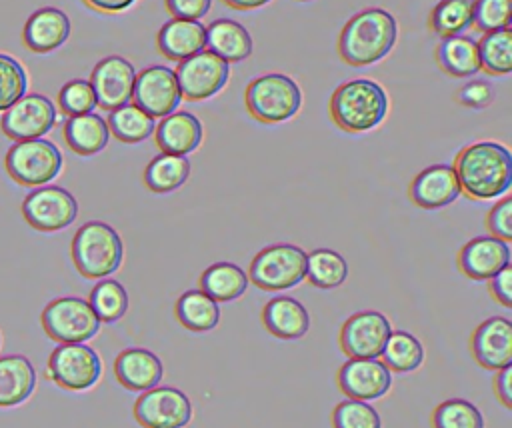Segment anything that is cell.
Listing matches in <instances>:
<instances>
[{
  "mask_svg": "<svg viewBox=\"0 0 512 428\" xmlns=\"http://www.w3.org/2000/svg\"><path fill=\"white\" fill-rule=\"evenodd\" d=\"M28 74L24 66L8 54L0 52V114L26 94Z\"/></svg>",
  "mask_w": 512,
  "mask_h": 428,
  "instance_id": "obj_41",
  "label": "cell"
},
{
  "mask_svg": "<svg viewBox=\"0 0 512 428\" xmlns=\"http://www.w3.org/2000/svg\"><path fill=\"white\" fill-rule=\"evenodd\" d=\"M132 414L142 428H186L194 412L182 390L158 384L136 398Z\"/></svg>",
  "mask_w": 512,
  "mask_h": 428,
  "instance_id": "obj_10",
  "label": "cell"
},
{
  "mask_svg": "<svg viewBox=\"0 0 512 428\" xmlns=\"http://www.w3.org/2000/svg\"><path fill=\"white\" fill-rule=\"evenodd\" d=\"M176 320L190 332H210L220 322V306L208 294L198 290H186L174 304Z\"/></svg>",
  "mask_w": 512,
  "mask_h": 428,
  "instance_id": "obj_31",
  "label": "cell"
},
{
  "mask_svg": "<svg viewBox=\"0 0 512 428\" xmlns=\"http://www.w3.org/2000/svg\"><path fill=\"white\" fill-rule=\"evenodd\" d=\"M480 70L488 76H508L512 72V30L482 34L478 42Z\"/></svg>",
  "mask_w": 512,
  "mask_h": 428,
  "instance_id": "obj_37",
  "label": "cell"
},
{
  "mask_svg": "<svg viewBox=\"0 0 512 428\" xmlns=\"http://www.w3.org/2000/svg\"><path fill=\"white\" fill-rule=\"evenodd\" d=\"M494 100V88L486 80H472L456 92V102L472 110H484Z\"/></svg>",
  "mask_w": 512,
  "mask_h": 428,
  "instance_id": "obj_45",
  "label": "cell"
},
{
  "mask_svg": "<svg viewBox=\"0 0 512 428\" xmlns=\"http://www.w3.org/2000/svg\"><path fill=\"white\" fill-rule=\"evenodd\" d=\"M264 328L280 340H298L310 328V314L302 302L292 296H274L262 308Z\"/></svg>",
  "mask_w": 512,
  "mask_h": 428,
  "instance_id": "obj_25",
  "label": "cell"
},
{
  "mask_svg": "<svg viewBox=\"0 0 512 428\" xmlns=\"http://www.w3.org/2000/svg\"><path fill=\"white\" fill-rule=\"evenodd\" d=\"M192 164L188 156L174 154H156L144 168L142 180L144 186L154 194H168L178 190L190 176Z\"/></svg>",
  "mask_w": 512,
  "mask_h": 428,
  "instance_id": "obj_32",
  "label": "cell"
},
{
  "mask_svg": "<svg viewBox=\"0 0 512 428\" xmlns=\"http://www.w3.org/2000/svg\"><path fill=\"white\" fill-rule=\"evenodd\" d=\"M62 164V152L46 138L14 142L4 156L8 176L28 188L46 186L62 172Z\"/></svg>",
  "mask_w": 512,
  "mask_h": 428,
  "instance_id": "obj_8",
  "label": "cell"
},
{
  "mask_svg": "<svg viewBox=\"0 0 512 428\" xmlns=\"http://www.w3.org/2000/svg\"><path fill=\"white\" fill-rule=\"evenodd\" d=\"M132 100L154 120L176 112L182 102V92L174 70L162 64L142 68L134 80Z\"/></svg>",
  "mask_w": 512,
  "mask_h": 428,
  "instance_id": "obj_15",
  "label": "cell"
},
{
  "mask_svg": "<svg viewBox=\"0 0 512 428\" xmlns=\"http://www.w3.org/2000/svg\"><path fill=\"white\" fill-rule=\"evenodd\" d=\"M436 62L440 70L452 78H468L480 72L478 42L470 36L442 38L436 46Z\"/></svg>",
  "mask_w": 512,
  "mask_h": 428,
  "instance_id": "obj_29",
  "label": "cell"
},
{
  "mask_svg": "<svg viewBox=\"0 0 512 428\" xmlns=\"http://www.w3.org/2000/svg\"><path fill=\"white\" fill-rule=\"evenodd\" d=\"M332 428H382V418L368 402L346 398L332 410Z\"/></svg>",
  "mask_w": 512,
  "mask_h": 428,
  "instance_id": "obj_40",
  "label": "cell"
},
{
  "mask_svg": "<svg viewBox=\"0 0 512 428\" xmlns=\"http://www.w3.org/2000/svg\"><path fill=\"white\" fill-rule=\"evenodd\" d=\"M88 304L100 322L112 324L118 322L128 310V292L114 278H102L94 284L88 296Z\"/></svg>",
  "mask_w": 512,
  "mask_h": 428,
  "instance_id": "obj_38",
  "label": "cell"
},
{
  "mask_svg": "<svg viewBox=\"0 0 512 428\" xmlns=\"http://www.w3.org/2000/svg\"><path fill=\"white\" fill-rule=\"evenodd\" d=\"M468 200H494L512 186V154L494 140H478L458 150L452 164Z\"/></svg>",
  "mask_w": 512,
  "mask_h": 428,
  "instance_id": "obj_1",
  "label": "cell"
},
{
  "mask_svg": "<svg viewBox=\"0 0 512 428\" xmlns=\"http://www.w3.org/2000/svg\"><path fill=\"white\" fill-rule=\"evenodd\" d=\"M228 8H234V10H254V8H260L272 0H222Z\"/></svg>",
  "mask_w": 512,
  "mask_h": 428,
  "instance_id": "obj_50",
  "label": "cell"
},
{
  "mask_svg": "<svg viewBox=\"0 0 512 428\" xmlns=\"http://www.w3.org/2000/svg\"><path fill=\"white\" fill-rule=\"evenodd\" d=\"M390 332V320L382 312L362 310L344 320L338 342L348 358H380Z\"/></svg>",
  "mask_w": 512,
  "mask_h": 428,
  "instance_id": "obj_14",
  "label": "cell"
},
{
  "mask_svg": "<svg viewBox=\"0 0 512 428\" xmlns=\"http://www.w3.org/2000/svg\"><path fill=\"white\" fill-rule=\"evenodd\" d=\"M432 428H484V416L476 404L464 398H448L432 410Z\"/></svg>",
  "mask_w": 512,
  "mask_h": 428,
  "instance_id": "obj_39",
  "label": "cell"
},
{
  "mask_svg": "<svg viewBox=\"0 0 512 428\" xmlns=\"http://www.w3.org/2000/svg\"><path fill=\"white\" fill-rule=\"evenodd\" d=\"M106 124L110 134L124 144H138L150 138L156 128V120L132 102L112 110L106 118Z\"/></svg>",
  "mask_w": 512,
  "mask_h": 428,
  "instance_id": "obj_35",
  "label": "cell"
},
{
  "mask_svg": "<svg viewBox=\"0 0 512 428\" xmlns=\"http://www.w3.org/2000/svg\"><path fill=\"white\" fill-rule=\"evenodd\" d=\"M494 394L506 410H512V366H506L496 372Z\"/></svg>",
  "mask_w": 512,
  "mask_h": 428,
  "instance_id": "obj_48",
  "label": "cell"
},
{
  "mask_svg": "<svg viewBox=\"0 0 512 428\" xmlns=\"http://www.w3.org/2000/svg\"><path fill=\"white\" fill-rule=\"evenodd\" d=\"M486 228L490 236L510 244L512 240V198L504 196L486 214Z\"/></svg>",
  "mask_w": 512,
  "mask_h": 428,
  "instance_id": "obj_44",
  "label": "cell"
},
{
  "mask_svg": "<svg viewBox=\"0 0 512 428\" xmlns=\"http://www.w3.org/2000/svg\"><path fill=\"white\" fill-rule=\"evenodd\" d=\"M248 274L232 262H214L198 278L200 290L216 302L238 300L248 288Z\"/></svg>",
  "mask_w": 512,
  "mask_h": 428,
  "instance_id": "obj_30",
  "label": "cell"
},
{
  "mask_svg": "<svg viewBox=\"0 0 512 428\" xmlns=\"http://www.w3.org/2000/svg\"><path fill=\"white\" fill-rule=\"evenodd\" d=\"M70 256L80 276L102 280L120 268L124 260V244L110 224L90 220L74 232Z\"/></svg>",
  "mask_w": 512,
  "mask_h": 428,
  "instance_id": "obj_4",
  "label": "cell"
},
{
  "mask_svg": "<svg viewBox=\"0 0 512 428\" xmlns=\"http://www.w3.org/2000/svg\"><path fill=\"white\" fill-rule=\"evenodd\" d=\"M56 102L64 116H82L96 108V94L88 80L74 78L60 88Z\"/></svg>",
  "mask_w": 512,
  "mask_h": 428,
  "instance_id": "obj_42",
  "label": "cell"
},
{
  "mask_svg": "<svg viewBox=\"0 0 512 428\" xmlns=\"http://www.w3.org/2000/svg\"><path fill=\"white\" fill-rule=\"evenodd\" d=\"M408 196L422 210H438L456 202L462 190L450 164H432L412 178Z\"/></svg>",
  "mask_w": 512,
  "mask_h": 428,
  "instance_id": "obj_20",
  "label": "cell"
},
{
  "mask_svg": "<svg viewBox=\"0 0 512 428\" xmlns=\"http://www.w3.org/2000/svg\"><path fill=\"white\" fill-rule=\"evenodd\" d=\"M398 24L384 8H364L342 26L338 36V56L352 68L380 62L394 48Z\"/></svg>",
  "mask_w": 512,
  "mask_h": 428,
  "instance_id": "obj_2",
  "label": "cell"
},
{
  "mask_svg": "<svg viewBox=\"0 0 512 428\" xmlns=\"http://www.w3.org/2000/svg\"><path fill=\"white\" fill-rule=\"evenodd\" d=\"M136 70L124 56L112 54L96 62L90 74V84L96 94V106L112 112L124 104H130L134 94Z\"/></svg>",
  "mask_w": 512,
  "mask_h": 428,
  "instance_id": "obj_16",
  "label": "cell"
},
{
  "mask_svg": "<svg viewBox=\"0 0 512 428\" xmlns=\"http://www.w3.org/2000/svg\"><path fill=\"white\" fill-rule=\"evenodd\" d=\"M474 0H440L428 14V28L442 38L458 36L472 26Z\"/></svg>",
  "mask_w": 512,
  "mask_h": 428,
  "instance_id": "obj_36",
  "label": "cell"
},
{
  "mask_svg": "<svg viewBox=\"0 0 512 428\" xmlns=\"http://www.w3.org/2000/svg\"><path fill=\"white\" fill-rule=\"evenodd\" d=\"M114 376L130 392H146L164 376L162 360L146 348H126L114 358Z\"/></svg>",
  "mask_w": 512,
  "mask_h": 428,
  "instance_id": "obj_21",
  "label": "cell"
},
{
  "mask_svg": "<svg viewBox=\"0 0 512 428\" xmlns=\"http://www.w3.org/2000/svg\"><path fill=\"white\" fill-rule=\"evenodd\" d=\"M88 8L102 14H118L128 10L136 0H82Z\"/></svg>",
  "mask_w": 512,
  "mask_h": 428,
  "instance_id": "obj_49",
  "label": "cell"
},
{
  "mask_svg": "<svg viewBox=\"0 0 512 428\" xmlns=\"http://www.w3.org/2000/svg\"><path fill=\"white\" fill-rule=\"evenodd\" d=\"M46 376L68 392H84L102 376V360L88 344H58L46 364Z\"/></svg>",
  "mask_w": 512,
  "mask_h": 428,
  "instance_id": "obj_9",
  "label": "cell"
},
{
  "mask_svg": "<svg viewBox=\"0 0 512 428\" xmlns=\"http://www.w3.org/2000/svg\"><path fill=\"white\" fill-rule=\"evenodd\" d=\"M70 36V18L60 8H38L22 30V42L30 52L48 54L60 48Z\"/></svg>",
  "mask_w": 512,
  "mask_h": 428,
  "instance_id": "obj_23",
  "label": "cell"
},
{
  "mask_svg": "<svg viewBox=\"0 0 512 428\" xmlns=\"http://www.w3.org/2000/svg\"><path fill=\"white\" fill-rule=\"evenodd\" d=\"M386 90L370 78H354L338 84L330 96L332 122L348 134H364L380 126L388 114Z\"/></svg>",
  "mask_w": 512,
  "mask_h": 428,
  "instance_id": "obj_3",
  "label": "cell"
},
{
  "mask_svg": "<svg viewBox=\"0 0 512 428\" xmlns=\"http://www.w3.org/2000/svg\"><path fill=\"white\" fill-rule=\"evenodd\" d=\"M62 138L74 154L92 156L106 148L110 130L102 116L88 112L82 116H70L62 126Z\"/></svg>",
  "mask_w": 512,
  "mask_h": 428,
  "instance_id": "obj_28",
  "label": "cell"
},
{
  "mask_svg": "<svg viewBox=\"0 0 512 428\" xmlns=\"http://www.w3.org/2000/svg\"><path fill=\"white\" fill-rule=\"evenodd\" d=\"M204 138L202 122L186 110H176L164 118L154 128V140L160 152L174 156L192 154Z\"/></svg>",
  "mask_w": 512,
  "mask_h": 428,
  "instance_id": "obj_22",
  "label": "cell"
},
{
  "mask_svg": "<svg viewBox=\"0 0 512 428\" xmlns=\"http://www.w3.org/2000/svg\"><path fill=\"white\" fill-rule=\"evenodd\" d=\"M490 296L504 308H512V264L488 280Z\"/></svg>",
  "mask_w": 512,
  "mask_h": 428,
  "instance_id": "obj_47",
  "label": "cell"
},
{
  "mask_svg": "<svg viewBox=\"0 0 512 428\" xmlns=\"http://www.w3.org/2000/svg\"><path fill=\"white\" fill-rule=\"evenodd\" d=\"M298 2H308V0H298Z\"/></svg>",
  "mask_w": 512,
  "mask_h": 428,
  "instance_id": "obj_51",
  "label": "cell"
},
{
  "mask_svg": "<svg viewBox=\"0 0 512 428\" xmlns=\"http://www.w3.org/2000/svg\"><path fill=\"white\" fill-rule=\"evenodd\" d=\"M248 114L262 124H282L296 116L302 106V90L286 74H262L252 78L244 90Z\"/></svg>",
  "mask_w": 512,
  "mask_h": 428,
  "instance_id": "obj_5",
  "label": "cell"
},
{
  "mask_svg": "<svg viewBox=\"0 0 512 428\" xmlns=\"http://www.w3.org/2000/svg\"><path fill=\"white\" fill-rule=\"evenodd\" d=\"M176 80L182 92V100L202 102L216 96L230 78V66L216 54L202 50L182 62H178Z\"/></svg>",
  "mask_w": 512,
  "mask_h": 428,
  "instance_id": "obj_12",
  "label": "cell"
},
{
  "mask_svg": "<svg viewBox=\"0 0 512 428\" xmlns=\"http://www.w3.org/2000/svg\"><path fill=\"white\" fill-rule=\"evenodd\" d=\"M470 352L484 370L498 372L512 366V322L504 316H490L470 336Z\"/></svg>",
  "mask_w": 512,
  "mask_h": 428,
  "instance_id": "obj_18",
  "label": "cell"
},
{
  "mask_svg": "<svg viewBox=\"0 0 512 428\" xmlns=\"http://www.w3.org/2000/svg\"><path fill=\"white\" fill-rule=\"evenodd\" d=\"M512 0H474L472 26L486 34L494 30L510 28Z\"/></svg>",
  "mask_w": 512,
  "mask_h": 428,
  "instance_id": "obj_43",
  "label": "cell"
},
{
  "mask_svg": "<svg viewBox=\"0 0 512 428\" xmlns=\"http://www.w3.org/2000/svg\"><path fill=\"white\" fill-rule=\"evenodd\" d=\"M380 358L390 372L408 374L422 366L424 346L414 334L406 330H392Z\"/></svg>",
  "mask_w": 512,
  "mask_h": 428,
  "instance_id": "obj_34",
  "label": "cell"
},
{
  "mask_svg": "<svg viewBox=\"0 0 512 428\" xmlns=\"http://www.w3.org/2000/svg\"><path fill=\"white\" fill-rule=\"evenodd\" d=\"M510 258H512L510 244L488 234V236H476L468 240L458 250L456 266L460 274L480 282L496 276L502 268L510 264Z\"/></svg>",
  "mask_w": 512,
  "mask_h": 428,
  "instance_id": "obj_19",
  "label": "cell"
},
{
  "mask_svg": "<svg viewBox=\"0 0 512 428\" xmlns=\"http://www.w3.org/2000/svg\"><path fill=\"white\" fill-rule=\"evenodd\" d=\"M206 50L224 62H242L252 54V36L236 20L216 18L206 26Z\"/></svg>",
  "mask_w": 512,
  "mask_h": 428,
  "instance_id": "obj_27",
  "label": "cell"
},
{
  "mask_svg": "<svg viewBox=\"0 0 512 428\" xmlns=\"http://www.w3.org/2000/svg\"><path fill=\"white\" fill-rule=\"evenodd\" d=\"M0 344H2V336H0Z\"/></svg>",
  "mask_w": 512,
  "mask_h": 428,
  "instance_id": "obj_52",
  "label": "cell"
},
{
  "mask_svg": "<svg viewBox=\"0 0 512 428\" xmlns=\"http://www.w3.org/2000/svg\"><path fill=\"white\" fill-rule=\"evenodd\" d=\"M160 54L172 62H182L206 50V26L200 20L172 18L156 34Z\"/></svg>",
  "mask_w": 512,
  "mask_h": 428,
  "instance_id": "obj_24",
  "label": "cell"
},
{
  "mask_svg": "<svg viewBox=\"0 0 512 428\" xmlns=\"http://www.w3.org/2000/svg\"><path fill=\"white\" fill-rule=\"evenodd\" d=\"M36 388V370L22 354L0 356V408L24 404Z\"/></svg>",
  "mask_w": 512,
  "mask_h": 428,
  "instance_id": "obj_26",
  "label": "cell"
},
{
  "mask_svg": "<svg viewBox=\"0 0 512 428\" xmlns=\"http://www.w3.org/2000/svg\"><path fill=\"white\" fill-rule=\"evenodd\" d=\"M336 384L350 400H378L392 386V372L378 358H348L336 372Z\"/></svg>",
  "mask_w": 512,
  "mask_h": 428,
  "instance_id": "obj_17",
  "label": "cell"
},
{
  "mask_svg": "<svg viewBox=\"0 0 512 428\" xmlns=\"http://www.w3.org/2000/svg\"><path fill=\"white\" fill-rule=\"evenodd\" d=\"M40 324L46 336L58 344H86L102 326L88 300L78 296L50 300L40 314Z\"/></svg>",
  "mask_w": 512,
  "mask_h": 428,
  "instance_id": "obj_7",
  "label": "cell"
},
{
  "mask_svg": "<svg viewBox=\"0 0 512 428\" xmlns=\"http://www.w3.org/2000/svg\"><path fill=\"white\" fill-rule=\"evenodd\" d=\"M56 124L54 102L38 92L24 94L6 112H2L0 128L14 142L34 140L48 134Z\"/></svg>",
  "mask_w": 512,
  "mask_h": 428,
  "instance_id": "obj_13",
  "label": "cell"
},
{
  "mask_svg": "<svg viewBox=\"0 0 512 428\" xmlns=\"http://www.w3.org/2000/svg\"><path fill=\"white\" fill-rule=\"evenodd\" d=\"M22 216L38 232H58L76 220L78 202L62 186H40L24 198Z\"/></svg>",
  "mask_w": 512,
  "mask_h": 428,
  "instance_id": "obj_11",
  "label": "cell"
},
{
  "mask_svg": "<svg viewBox=\"0 0 512 428\" xmlns=\"http://www.w3.org/2000/svg\"><path fill=\"white\" fill-rule=\"evenodd\" d=\"M164 6L172 18L200 20L212 8V0H164Z\"/></svg>",
  "mask_w": 512,
  "mask_h": 428,
  "instance_id": "obj_46",
  "label": "cell"
},
{
  "mask_svg": "<svg viewBox=\"0 0 512 428\" xmlns=\"http://www.w3.org/2000/svg\"><path fill=\"white\" fill-rule=\"evenodd\" d=\"M348 278L344 256L330 248H316L306 254V280L320 290H332Z\"/></svg>",
  "mask_w": 512,
  "mask_h": 428,
  "instance_id": "obj_33",
  "label": "cell"
},
{
  "mask_svg": "<svg viewBox=\"0 0 512 428\" xmlns=\"http://www.w3.org/2000/svg\"><path fill=\"white\" fill-rule=\"evenodd\" d=\"M306 278V252L296 244H270L256 252L248 268V280L266 292H282Z\"/></svg>",
  "mask_w": 512,
  "mask_h": 428,
  "instance_id": "obj_6",
  "label": "cell"
}]
</instances>
